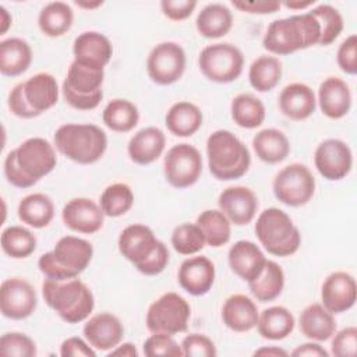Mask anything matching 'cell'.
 <instances>
[{
  "instance_id": "obj_1",
  "label": "cell",
  "mask_w": 357,
  "mask_h": 357,
  "mask_svg": "<svg viewBox=\"0 0 357 357\" xmlns=\"http://www.w3.org/2000/svg\"><path fill=\"white\" fill-rule=\"evenodd\" d=\"M319 38L321 29L317 18L305 13L272 21L264 35L262 46L273 54L286 56L319 45Z\"/></svg>"
},
{
  "instance_id": "obj_2",
  "label": "cell",
  "mask_w": 357,
  "mask_h": 357,
  "mask_svg": "<svg viewBox=\"0 0 357 357\" xmlns=\"http://www.w3.org/2000/svg\"><path fill=\"white\" fill-rule=\"evenodd\" d=\"M45 303L67 324L85 321L95 307L91 289L79 279H45L42 283Z\"/></svg>"
},
{
  "instance_id": "obj_3",
  "label": "cell",
  "mask_w": 357,
  "mask_h": 357,
  "mask_svg": "<svg viewBox=\"0 0 357 357\" xmlns=\"http://www.w3.org/2000/svg\"><path fill=\"white\" fill-rule=\"evenodd\" d=\"M206 156L209 172L223 181L243 177L251 165L248 148L229 130H218L208 137Z\"/></svg>"
},
{
  "instance_id": "obj_4",
  "label": "cell",
  "mask_w": 357,
  "mask_h": 357,
  "mask_svg": "<svg viewBox=\"0 0 357 357\" xmlns=\"http://www.w3.org/2000/svg\"><path fill=\"white\" fill-rule=\"evenodd\" d=\"M93 255V247L89 241L75 237H61L53 251L45 252L38 261L39 271L46 279L67 280L78 278L82 273Z\"/></svg>"
},
{
  "instance_id": "obj_5",
  "label": "cell",
  "mask_w": 357,
  "mask_h": 357,
  "mask_svg": "<svg viewBox=\"0 0 357 357\" xmlns=\"http://www.w3.org/2000/svg\"><path fill=\"white\" fill-rule=\"evenodd\" d=\"M54 145L61 155L79 165L98 162L106 148V132L95 124H63L54 132Z\"/></svg>"
},
{
  "instance_id": "obj_6",
  "label": "cell",
  "mask_w": 357,
  "mask_h": 357,
  "mask_svg": "<svg viewBox=\"0 0 357 357\" xmlns=\"http://www.w3.org/2000/svg\"><path fill=\"white\" fill-rule=\"evenodd\" d=\"M254 230L261 245L275 257H290L301 244L298 229L291 218L279 208L262 211L257 218Z\"/></svg>"
},
{
  "instance_id": "obj_7",
  "label": "cell",
  "mask_w": 357,
  "mask_h": 357,
  "mask_svg": "<svg viewBox=\"0 0 357 357\" xmlns=\"http://www.w3.org/2000/svg\"><path fill=\"white\" fill-rule=\"evenodd\" d=\"M103 68L89 67L74 60L68 67L61 86L66 102L78 110H92L98 107L103 98Z\"/></svg>"
},
{
  "instance_id": "obj_8",
  "label": "cell",
  "mask_w": 357,
  "mask_h": 357,
  "mask_svg": "<svg viewBox=\"0 0 357 357\" xmlns=\"http://www.w3.org/2000/svg\"><path fill=\"white\" fill-rule=\"evenodd\" d=\"M190 317L191 307L187 300L174 291H167L149 305L146 328L152 333H167L173 336L187 331Z\"/></svg>"
},
{
  "instance_id": "obj_9",
  "label": "cell",
  "mask_w": 357,
  "mask_h": 357,
  "mask_svg": "<svg viewBox=\"0 0 357 357\" xmlns=\"http://www.w3.org/2000/svg\"><path fill=\"white\" fill-rule=\"evenodd\" d=\"M198 66L209 81L229 84L241 75L244 56L241 50L231 43H213L201 50Z\"/></svg>"
},
{
  "instance_id": "obj_10",
  "label": "cell",
  "mask_w": 357,
  "mask_h": 357,
  "mask_svg": "<svg viewBox=\"0 0 357 357\" xmlns=\"http://www.w3.org/2000/svg\"><path fill=\"white\" fill-rule=\"evenodd\" d=\"M275 197L287 206H303L314 197L315 178L311 170L301 163L284 166L272 183Z\"/></svg>"
},
{
  "instance_id": "obj_11",
  "label": "cell",
  "mask_w": 357,
  "mask_h": 357,
  "mask_svg": "<svg viewBox=\"0 0 357 357\" xmlns=\"http://www.w3.org/2000/svg\"><path fill=\"white\" fill-rule=\"evenodd\" d=\"M163 173L174 188L194 185L202 173V158L199 151L187 142L172 146L163 160Z\"/></svg>"
},
{
  "instance_id": "obj_12",
  "label": "cell",
  "mask_w": 357,
  "mask_h": 357,
  "mask_svg": "<svg viewBox=\"0 0 357 357\" xmlns=\"http://www.w3.org/2000/svg\"><path fill=\"white\" fill-rule=\"evenodd\" d=\"M185 52L176 42H162L148 54L146 73L158 85H170L181 78L185 70Z\"/></svg>"
},
{
  "instance_id": "obj_13",
  "label": "cell",
  "mask_w": 357,
  "mask_h": 357,
  "mask_svg": "<svg viewBox=\"0 0 357 357\" xmlns=\"http://www.w3.org/2000/svg\"><path fill=\"white\" fill-rule=\"evenodd\" d=\"M38 305L33 286L22 278H8L0 286V311L10 319H25L31 317Z\"/></svg>"
},
{
  "instance_id": "obj_14",
  "label": "cell",
  "mask_w": 357,
  "mask_h": 357,
  "mask_svg": "<svg viewBox=\"0 0 357 357\" xmlns=\"http://www.w3.org/2000/svg\"><path fill=\"white\" fill-rule=\"evenodd\" d=\"M314 163L319 174L331 181L344 178L353 166L350 146L337 138L322 141L314 153Z\"/></svg>"
},
{
  "instance_id": "obj_15",
  "label": "cell",
  "mask_w": 357,
  "mask_h": 357,
  "mask_svg": "<svg viewBox=\"0 0 357 357\" xmlns=\"http://www.w3.org/2000/svg\"><path fill=\"white\" fill-rule=\"evenodd\" d=\"M14 151L21 169L36 181L47 176L57 165L53 145L40 137L25 139Z\"/></svg>"
},
{
  "instance_id": "obj_16",
  "label": "cell",
  "mask_w": 357,
  "mask_h": 357,
  "mask_svg": "<svg viewBox=\"0 0 357 357\" xmlns=\"http://www.w3.org/2000/svg\"><path fill=\"white\" fill-rule=\"evenodd\" d=\"M357 284L356 279L344 272L336 271L331 273L322 283L321 300L322 305L332 314H340L350 310L356 304Z\"/></svg>"
},
{
  "instance_id": "obj_17",
  "label": "cell",
  "mask_w": 357,
  "mask_h": 357,
  "mask_svg": "<svg viewBox=\"0 0 357 357\" xmlns=\"http://www.w3.org/2000/svg\"><path fill=\"white\" fill-rule=\"evenodd\" d=\"M218 205L230 223L236 226L251 223L258 211L257 195L251 188L244 185L225 188L219 195Z\"/></svg>"
},
{
  "instance_id": "obj_18",
  "label": "cell",
  "mask_w": 357,
  "mask_h": 357,
  "mask_svg": "<svg viewBox=\"0 0 357 357\" xmlns=\"http://www.w3.org/2000/svg\"><path fill=\"white\" fill-rule=\"evenodd\" d=\"M61 218L64 225L73 231L82 234H93L103 226L105 213L95 201L91 198H73L70 199L63 211Z\"/></svg>"
},
{
  "instance_id": "obj_19",
  "label": "cell",
  "mask_w": 357,
  "mask_h": 357,
  "mask_svg": "<svg viewBox=\"0 0 357 357\" xmlns=\"http://www.w3.org/2000/svg\"><path fill=\"white\" fill-rule=\"evenodd\" d=\"M82 332L93 349L107 351L120 344L124 336V326L112 312H99L86 321Z\"/></svg>"
},
{
  "instance_id": "obj_20",
  "label": "cell",
  "mask_w": 357,
  "mask_h": 357,
  "mask_svg": "<svg viewBox=\"0 0 357 357\" xmlns=\"http://www.w3.org/2000/svg\"><path fill=\"white\" fill-rule=\"evenodd\" d=\"M177 279L180 286L191 296H204L213 286L215 265L204 255L187 258L178 268Z\"/></svg>"
},
{
  "instance_id": "obj_21",
  "label": "cell",
  "mask_w": 357,
  "mask_h": 357,
  "mask_svg": "<svg viewBox=\"0 0 357 357\" xmlns=\"http://www.w3.org/2000/svg\"><path fill=\"white\" fill-rule=\"evenodd\" d=\"M74 60L95 68H105L113 56V46L107 36L96 31H86L74 39Z\"/></svg>"
},
{
  "instance_id": "obj_22",
  "label": "cell",
  "mask_w": 357,
  "mask_h": 357,
  "mask_svg": "<svg viewBox=\"0 0 357 357\" xmlns=\"http://www.w3.org/2000/svg\"><path fill=\"white\" fill-rule=\"evenodd\" d=\"M159 240L155 237L151 227L139 223H134L123 229L119 236V251L131 264L138 265L145 261Z\"/></svg>"
},
{
  "instance_id": "obj_23",
  "label": "cell",
  "mask_w": 357,
  "mask_h": 357,
  "mask_svg": "<svg viewBox=\"0 0 357 357\" xmlns=\"http://www.w3.org/2000/svg\"><path fill=\"white\" fill-rule=\"evenodd\" d=\"M227 259L231 271L247 283L258 278L266 264L261 248L248 240L234 243L229 250Z\"/></svg>"
},
{
  "instance_id": "obj_24",
  "label": "cell",
  "mask_w": 357,
  "mask_h": 357,
  "mask_svg": "<svg viewBox=\"0 0 357 357\" xmlns=\"http://www.w3.org/2000/svg\"><path fill=\"white\" fill-rule=\"evenodd\" d=\"M279 109L290 120L301 121L308 119L317 107L314 91L303 82L286 85L279 93Z\"/></svg>"
},
{
  "instance_id": "obj_25",
  "label": "cell",
  "mask_w": 357,
  "mask_h": 357,
  "mask_svg": "<svg viewBox=\"0 0 357 357\" xmlns=\"http://www.w3.org/2000/svg\"><path fill=\"white\" fill-rule=\"evenodd\" d=\"M318 103L326 117L335 120L344 117L351 107V92L346 81L339 77L324 79L318 89Z\"/></svg>"
},
{
  "instance_id": "obj_26",
  "label": "cell",
  "mask_w": 357,
  "mask_h": 357,
  "mask_svg": "<svg viewBox=\"0 0 357 357\" xmlns=\"http://www.w3.org/2000/svg\"><path fill=\"white\" fill-rule=\"evenodd\" d=\"M24 96L29 107L40 116L52 109L59 100V85L56 78L49 73H38L22 82Z\"/></svg>"
},
{
  "instance_id": "obj_27",
  "label": "cell",
  "mask_w": 357,
  "mask_h": 357,
  "mask_svg": "<svg viewBox=\"0 0 357 357\" xmlns=\"http://www.w3.org/2000/svg\"><path fill=\"white\" fill-rule=\"evenodd\" d=\"M257 304L245 294H233L222 307L223 324L234 332H248L258 324Z\"/></svg>"
},
{
  "instance_id": "obj_28",
  "label": "cell",
  "mask_w": 357,
  "mask_h": 357,
  "mask_svg": "<svg viewBox=\"0 0 357 357\" xmlns=\"http://www.w3.org/2000/svg\"><path fill=\"white\" fill-rule=\"evenodd\" d=\"M166 137L158 127H145L135 132L128 145L127 152L130 159L141 166L151 165L165 151Z\"/></svg>"
},
{
  "instance_id": "obj_29",
  "label": "cell",
  "mask_w": 357,
  "mask_h": 357,
  "mask_svg": "<svg viewBox=\"0 0 357 357\" xmlns=\"http://www.w3.org/2000/svg\"><path fill=\"white\" fill-rule=\"evenodd\" d=\"M300 332L315 342L329 340L336 332V321L322 304L314 303L307 305L298 318Z\"/></svg>"
},
{
  "instance_id": "obj_30",
  "label": "cell",
  "mask_w": 357,
  "mask_h": 357,
  "mask_svg": "<svg viewBox=\"0 0 357 357\" xmlns=\"http://www.w3.org/2000/svg\"><path fill=\"white\" fill-rule=\"evenodd\" d=\"M32 61V49L21 38H8L0 42V71L6 77H18Z\"/></svg>"
},
{
  "instance_id": "obj_31",
  "label": "cell",
  "mask_w": 357,
  "mask_h": 357,
  "mask_svg": "<svg viewBox=\"0 0 357 357\" xmlns=\"http://www.w3.org/2000/svg\"><path fill=\"white\" fill-rule=\"evenodd\" d=\"M233 25V14L227 6L222 3L206 4L195 20L197 31L208 39H218L229 33Z\"/></svg>"
},
{
  "instance_id": "obj_32",
  "label": "cell",
  "mask_w": 357,
  "mask_h": 357,
  "mask_svg": "<svg viewBox=\"0 0 357 357\" xmlns=\"http://www.w3.org/2000/svg\"><path fill=\"white\" fill-rule=\"evenodd\" d=\"M202 120V112L197 105L181 100L167 110L165 124L176 137H191L201 128Z\"/></svg>"
},
{
  "instance_id": "obj_33",
  "label": "cell",
  "mask_w": 357,
  "mask_h": 357,
  "mask_svg": "<svg viewBox=\"0 0 357 357\" xmlns=\"http://www.w3.org/2000/svg\"><path fill=\"white\" fill-rule=\"evenodd\" d=\"M252 148L258 159L269 165L283 162L290 153L287 137L276 128H265L257 132L252 138Z\"/></svg>"
},
{
  "instance_id": "obj_34",
  "label": "cell",
  "mask_w": 357,
  "mask_h": 357,
  "mask_svg": "<svg viewBox=\"0 0 357 357\" xmlns=\"http://www.w3.org/2000/svg\"><path fill=\"white\" fill-rule=\"evenodd\" d=\"M74 22V13L70 4L64 1L47 3L38 15V25L43 35L59 38L67 33Z\"/></svg>"
},
{
  "instance_id": "obj_35",
  "label": "cell",
  "mask_w": 357,
  "mask_h": 357,
  "mask_svg": "<svg viewBox=\"0 0 357 357\" xmlns=\"http://www.w3.org/2000/svg\"><path fill=\"white\" fill-rule=\"evenodd\" d=\"M293 314L282 305H273L264 310L258 318V333L268 340H282L294 329Z\"/></svg>"
},
{
  "instance_id": "obj_36",
  "label": "cell",
  "mask_w": 357,
  "mask_h": 357,
  "mask_svg": "<svg viewBox=\"0 0 357 357\" xmlns=\"http://www.w3.org/2000/svg\"><path fill=\"white\" fill-rule=\"evenodd\" d=\"M17 212L22 223L35 229H42L52 222L54 216V205L46 194L33 192L20 201Z\"/></svg>"
},
{
  "instance_id": "obj_37",
  "label": "cell",
  "mask_w": 357,
  "mask_h": 357,
  "mask_svg": "<svg viewBox=\"0 0 357 357\" xmlns=\"http://www.w3.org/2000/svg\"><path fill=\"white\" fill-rule=\"evenodd\" d=\"M284 287V272L279 264L266 259L258 278L248 282L251 294L261 303H268L280 296Z\"/></svg>"
},
{
  "instance_id": "obj_38",
  "label": "cell",
  "mask_w": 357,
  "mask_h": 357,
  "mask_svg": "<svg viewBox=\"0 0 357 357\" xmlns=\"http://www.w3.org/2000/svg\"><path fill=\"white\" fill-rule=\"evenodd\" d=\"M102 120L112 131L128 132L138 124L139 112L132 102L117 98L106 105L102 113Z\"/></svg>"
},
{
  "instance_id": "obj_39",
  "label": "cell",
  "mask_w": 357,
  "mask_h": 357,
  "mask_svg": "<svg viewBox=\"0 0 357 357\" xmlns=\"http://www.w3.org/2000/svg\"><path fill=\"white\" fill-rule=\"evenodd\" d=\"M197 225L205 236L208 245L219 248L229 243L231 223L220 209H206L197 218Z\"/></svg>"
},
{
  "instance_id": "obj_40",
  "label": "cell",
  "mask_w": 357,
  "mask_h": 357,
  "mask_svg": "<svg viewBox=\"0 0 357 357\" xmlns=\"http://www.w3.org/2000/svg\"><path fill=\"white\" fill-rule=\"evenodd\" d=\"M231 119L243 128H257L265 120V106L252 93H240L231 100Z\"/></svg>"
},
{
  "instance_id": "obj_41",
  "label": "cell",
  "mask_w": 357,
  "mask_h": 357,
  "mask_svg": "<svg viewBox=\"0 0 357 357\" xmlns=\"http://www.w3.org/2000/svg\"><path fill=\"white\" fill-rule=\"evenodd\" d=\"M282 78V63L275 56H259L248 70V79L258 92L272 91Z\"/></svg>"
},
{
  "instance_id": "obj_42",
  "label": "cell",
  "mask_w": 357,
  "mask_h": 357,
  "mask_svg": "<svg viewBox=\"0 0 357 357\" xmlns=\"http://www.w3.org/2000/svg\"><path fill=\"white\" fill-rule=\"evenodd\" d=\"M1 248L11 258H26L36 250V237L24 226H10L1 233Z\"/></svg>"
},
{
  "instance_id": "obj_43",
  "label": "cell",
  "mask_w": 357,
  "mask_h": 357,
  "mask_svg": "<svg viewBox=\"0 0 357 357\" xmlns=\"http://www.w3.org/2000/svg\"><path fill=\"white\" fill-rule=\"evenodd\" d=\"M134 204V194L130 185L114 183L105 188L100 195V208L106 216L119 218L126 215Z\"/></svg>"
},
{
  "instance_id": "obj_44",
  "label": "cell",
  "mask_w": 357,
  "mask_h": 357,
  "mask_svg": "<svg viewBox=\"0 0 357 357\" xmlns=\"http://www.w3.org/2000/svg\"><path fill=\"white\" fill-rule=\"evenodd\" d=\"M308 13L312 14L319 24V45L328 46L339 38L343 31L344 22L342 14L335 7H332L331 4H319Z\"/></svg>"
},
{
  "instance_id": "obj_45",
  "label": "cell",
  "mask_w": 357,
  "mask_h": 357,
  "mask_svg": "<svg viewBox=\"0 0 357 357\" xmlns=\"http://www.w3.org/2000/svg\"><path fill=\"white\" fill-rule=\"evenodd\" d=\"M172 245L181 255H194L199 252L206 241L197 223H183L172 233Z\"/></svg>"
},
{
  "instance_id": "obj_46",
  "label": "cell",
  "mask_w": 357,
  "mask_h": 357,
  "mask_svg": "<svg viewBox=\"0 0 357 357\" xmlns=\"http://www.w3.org/2000/svg\"><path fill=\"white\" fill-rule=\"evenodd\" d=\"M38 353L35 342L20 332L4 333L0 339V354L7 357H35Z\"/></svg>"
},
{
  "instance_id": "obj_47",
  "label": "cell",
  "mask_w": 357,
  "mask_h": 357,
  "mask_svg": "<svg viewBox=\"0 0 357 357\" xmlns=\"http://www.w3.org/2000/svg\"><path fill=\"white\" fill-rule=\"evenodd\" d=\"M144 354L148 357L156 356H183L181 346L167 333H153L144 342Z\"/></svg>"
},
{
  "instance_id": "obj_48",
  "label": "cell",
  "mask_w": 357,
  "mask_h": 357,
  "mask_svg": "<svg viewBox=\"0 0 357 357\" xmlns=\"http://www.w3.org/2000/svg\"><path fill=\"white\" fill-rule=\"evenodd\" d=\"M180 346L183 356L188 357H215L218 354L215 343L201 333L187 335Z\"/></svg>"
},
{
  "instance_id": "obj_49",
  "label": "cell",
  "mask_w": 357,
  "mask_h": 357,
  "mask_svg": "<svg viewBox=\"0 0 357 357\" xmlns=\"http://www.w3.org/2000/svg\"><path fill=\"white\" fill-rule=\"evenodd\" d=\"M331 353L336 357H354L357 353V328L347 326L333 335Z\"/></svg>"
},
{
  "instance_id": "obj_50",
  "label": "cell",
  "mask_w": 357,
  "mask_h": 357,
  "mask_svg": "<svg viewBox=\"0 0 357 357\" xmlns=\"http://www.w3.org/2000/svg\"><path fill=\"white\" fill-rule=\"evenodd\" d=\"M169 257L170 255H169L167 247L165 245V243L159 241L158 245L155 247V250L152 251V254L145 261L135 265V268L142 275L155 276V275H159L165 271V268L169 264Z\"/></svg>"
},
{
  "instance_id": "obj_51",
  "label": "cell",
  "mask_w": 357,
  "mask_h": 357,
  "mask_svg": "<svg viewBox=\"0 0 357 357\" xmlns=\"http://www.w3.org/2000/svg\"><path fill=\"white\" fill-rule=\"evenodd\" d=\"M4 176H6L7 181L17 188H29L38 183L35 178L28 176L21 169V166L17 162V155H15L14 149L11 152H8L4 159Z\"/></svg>"
},
{
  "instance_id": "obj_52",
  "label": "cell",
  "mask_w": 357,
  "mask_h": 357,
  "mask_svg": "<svg viewBox=\"0 0 357 357\" xmlns=\"http://www.w3.org/2000/svg\"><path fill=\"white\" fill-rule=\"evenodd\" d=\"M337 66L346 74L354 75L357 73V36L353 33L347 36L339 46L336 54Z\"/></svg>"
},
{
  "instance_id": "obj_53",
  "label": "cell",
  "mask_w": 357,
  "mask_h": 357,
  "mask_svg": "<svg viewBox=\"0 0 357 357\" xmlns=\"http://www.w3.org/2000/svg\"><path fill=\"white\" fill-rule=\"evenodd\" d=\"M197 7L194 0H162V13L172 21H183L188 18Z\"/></svg>"
},
{
  "instance_id": "obj_54",
  "label": "cell",
  "mask_w": 357,
  "mask_h": 357,
  "mask_svg": "<svg viewBox=\"0 0 357 357\" xmlns=\"http://www.w3.org/2000/svg\"><path fill=\"white\" fill-rule=\"evenodd\" d=\"M8 109L11 110L13 114H15L20 119H33L38 117V114L29 107L25 96H24V88H22V82L17 84L10 95H8Z\"/></svg>"
},
{
  "instance_id": "obj_55",
  "label": "cell",
  "mask_w": 357,
  "mask_h": 357,
  "mask_svg": "<svg viewBox=\"0 0 357 357\" xmlns=\"http://www.w3.org/2000/svg\"><path fill=\"white\" fill-rule=\"evenodd\" d=\"M60 354L63 357H95L96 356L93 347L88 342L77 336L68 337L61 343Z\"/></svg>"
},
{
  "instance_id": "obj_56",
  "label": "cell",
  "mask_w": 357,
  "mask_h": 357,
  "mask_svg": "<svg viewBox=\"0 0 357 357\" xmlns=\"http://www.w3.org/2000/svg\"><path fill=\"white\" fill-rule=\"evenodd\" d=\"M233 7L248 14H273L279 11L282 3L275 0H259V1H231Z\"/></svg>"
},
{
  "instance_id": "obj_57",
  "label": "cell",
  "mask_w": 357,
  "mask_h": 357,
  "mask_svg": "<svg viewBox=\"0 0 357 357\" xmlns=\"http://www.w3.org/2000/svg\"><path fill=\"white\" fill-rule=\"evenodd\" d=\"M291 356H294V357H328L329 353L321 344L310 342V343H303L298 347H296L291 351Z\"/></svg>"
},
{
  "instance_id": "obj_58",
  "label": "cell",
  "mask_w": 357,
  "mask_h": 357,
  "mask_svg": "<svg viewBox=\"0 0 357 357\" xmlns=\"http://www.w3.org/2000/svg\"><path fill=\"white\" fill-rule=\"evenodd\" d=\"M109 356H124V357H137L138 351L132 343H123L110 350Z\"/></svg>"
},
{
  "instance_id": "obj_59",
  "label": "cell",
  "mask_w": 357,
  "mask_h": 357,
  "mask_svg": "<svg viewBox=\"0 0 357 357\" xmlns=\"http://www.w3.org/2000/svg\"><path fill=\"white\" fill-rule=\"evenodd\" d=\"M254 356H264V357H286L289 353L280 347L269 346V347H261L254 351Z\"/></svg>"
},
{
  "instance_id": "obj_60",
  "label": "cell",
  "mask_w": 357,
  "mask_h": 357,
  "mask_svg": "<svg viewBox=\"0 0 357 357\" xmlns=\"http://www.w3.org/2000/svg\"><path fill=\"white\" fill-rule=\"evenodd\" d=\"M11 26V15L4 6H0V35H4Z\"/></svg>"
},
{
  "instance_id": "obj_61",
  "label": "cell",
  "mask_w": 357,
  "mask_h": 357,
  "mask_svg": "<svg viewBox=\"0 0 357 357\" xmlns=\"http://www.w3.org/2000/svg\"><path fill=\"white\" fill-rule=\"evenodd\" d=\"M315 3V0H290V1H284L283 6H286L287 8H291V10H303V8H307L310 6H312Z\"/></svg>"
},
{
  "instance_id": "obj_62",
  "label": "cell",
  "mask_w": 357,
  "mask_h": 357,
  "mask_svg": "<svg viewBox=\"0 0 357 357\" xmlns=\"http://www.w3.org/2000/svg\"><path fill=\"white\" fill-rule=\"evenodd\" d=\"M75 4L81 8H86V10H93L96 7H100L103 4V1L98 0V1H75Z\"/></svg>"
}]
</instances>
